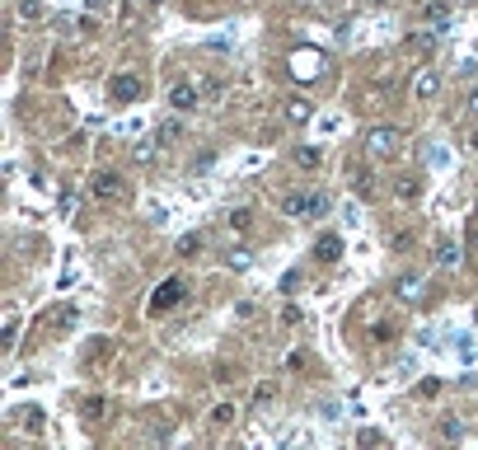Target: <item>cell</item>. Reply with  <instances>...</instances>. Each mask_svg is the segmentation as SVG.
Returning <instances> with one entry per match:
<instances>
[{"label":"cell","instance_id":"cell-1","mask_svg":"<svg viewBox=\"0 0 478 450\" xmlns=\"http://www.w3.org/2000/svg\"><path fill=\"white\" fill-rule=\"evenodd\" d=\"M282 212L291 216V221H319V216L328 212V197H319V192H291V197H282Z\"/></svg>","mask_w":478,"mask_h":450},{"label":"cell","instance_id":"cell-2","mask_svg":"<svg viewBox=\"0 0 478 450\" xmlns=\"http://www.w3.org/2000/svg\"><path fill=\"white\" fill-rule=\"evenodd\" d=\"M179 300H183V282H179V277H169V282H159L155 291H150L146 310H150V315H169V310H174Z\"/></svg>","mask_w":478,"mask_h":450},{"label":"cell","instance_id":"cell-3","mask_svg":"<svg viewBox=\"0 0 478 450\" xmlns=\"http://www.w3.org/2000/svg\"><path fill=\"white\" fill-rule=\"evenodd\" d=\"M398 146H403V132H398V127H385V122H380V127L366 132V150H371V155H398Z\"/></svg>","mask_w":478,"mask_h":450},{"label":"cell","instance_id":"cell-4","mask_svg":"<svg viewBox=\"0 0 478 450\" xmlns=\"http://www.w3.org/2000/svg\"><path fill=\"white\" fill-rule=\"evenodd\" d=\"M141 94H146V80L141 76H113L108 80V99H113V104H136Z\"/></svg>","mask_w":478,"mask_h":450},{"label":"cell","instance_id":"cell-5","mask_svg":"<svg viewBox=\"0 0 478 450\" xmlns=\"http://www.w3.org/2000/svg\"><path fill=\"white\" fill-rule=\"evenodd\" d=\"M436 94H441V71H436V66H418V71H413V99H418V104H431Z\"/></svg>","mask_w":478,"mask_h":450},{"label":"cell","instance_id":"cell-6","mask_svg":"<svg viewBox=\"0 0 478 450\" xmlns=\"http://www.w3.org/2000/svg\"><path fill=\"white\" fill-rule=\"evenodd\" d=\"M197 104H202V89L197 85H187V80H179V85H169V108L174 113H197Z\"/></svg>","mask_w":478,"mask_h":450},{"label":"cell","instance_id":"cell-7","mask_svg":"<svg viewBox=\"0 0 478 450\" xmlns=\"http://www.w3.org/2000/svg\"><path fill=\"white\" fill-rule=\"evenodd\" d=\"M89 192H94L99 202H113V197H122V174H113V169H104V174H94V183H89Z\"/></svg>","mask_w":478,"mask_h":450},{"label":"cell","instance_id":"cell-8","mask_svg":"<svg viewBox=\"0 0 478 450\" xmlns=\"http://www.w3.org/2000/svg\"><path fill=\"white\" fill-rule=\"evenodd\" d=\"M150 141H155L159 150H169V146H179V141H183V113H179V117H169V122H159V127H155V136H150Z\"/></svg>","mask_w":478,"mask_h":450},{"label":"cell","instance_id":"cell-9","mask_svg":"<svg viewBox=\"0 0 478 450\" xmlns=\"http://www.w3.org/2000/svg\"><path fill=\"white\" fill-rule=\"evenodd\" d=\"M422 24L426 28H446L451 24V5H446V0H431V5L422 10Z\"/></svg>","mask_w":478,"mask_h":450},{"label":"cell","instance_id":"cell-10","mask_svg":"<svg viewBox=\"0 0 478 450\" xmlns=\"http://www.w3.org/2000/svg\"><path fill=\"white\" fill-rule=\"evenodd\" d=\"M291 71H295V80H315L319 52H295V56H291Z\"/></svg>","mask_w":478,"mask_h":450},{"label":"cell","instance_id":"cell-11","mask_svg":"<svg viewBox=\"0 0 478 450\" xmlns=\"http://www.w3.org/2000/svg\"><path fill=\"white\" fill-rule=\"evenodd\" d=\"M418 192H422V179H418V174H403V179L394 183V197H398V202H418Z\"/></svg>","mask_w":478,"mask_h":450},{"label":"cell","instance_id":"cell-12","mask_svg":"<svg viewBox=\"0 0 478 450\" xmlns=\"http://www.w3.org/2000/svg\"><path fill=\"white\" fill-rule=\"evenodd\" d=\"M282 113H286V122H310V117H315V104H310V99H286Z\"/></svg>","mask_w":478,"mask_h":450},{"label":"cell","instance_id":"cell-13","mask_svg":"<svg viewBox=\"0 0 478 450\" xmlns=\"http://www.w3.org/2000/svg\"><path fill=\"white\" fill-rule=\"evenodd\" d=\"M315 254H319V258H343V239H338V235H323L315 244Z\"/></svg>","mask_w":478,"mask_h":450},{"label":"cell","instance_id":"cell-14","mask_svg":"<svg viewBox=\"0 0 478 450\" xmlns=\"http://www.w3.org/2000/svg\"><path fill=\"white\" fill-rule=\"evenodd\" d=\"M43 14H47V5H43V0H19V19H24V24H38Z\"/></svg>","mask_w":478,"mask_h":450},{"label":"cell","instance_id":"cell-15","mask_svg":"<svg viewBox=\"0 0 478 450\" xmlns=\"http://www.w3.org/2000/svg\"><path fill=\"white\" fill-rule=\"evenodd\" d=\"M408 43H413V47H418V52H431V43H436V28H413V38H408Z\"/></svg>","mask_w":478,"mask_h":450},{"label":"cell","instance_id":"cell-16","mask_svg":"<svg viewBox=\"0 0 478 450\" xmlns=\"http://www.w3.org/2000/svg\"><path fill=\"white\" fill-rule=\"evenodd\" d=\"M76 319H80V310H76V305H71V300H66V305H56L52 324H56V328H71V324H76Z\"/></svg>","mask_w":478,"mask_h":450},{"label":"cell","instance_id":"cell-17","mask_svg":"<svg viewBox=\"0 0 478 450\" xmlns=\"http://www.w3.org/2000/svg\"><path fill=\"white\" fill-rule=\"evenodd\" d=\"M235 423V403H216L212 408V427H230Z\"/></svg>","mask_w":478,"mask_h":450},{"label":"cell","instance_id":"cell-18","mask_svg":"<svg viewBox=\"0 0 478 450\" xmlns=\"http://www.w3.org/2000/svg\"><path fill=\"white\" fill-rule=\"evenodd\" d=\"M398 295H403V300H408V295H418L422 291V277H398V286H394Z\"/></svg>","mask_w":478,"mask_h":450},{"label":"cell","instance_id":"cell-19","mask_svg":"<svg viewBox=\"0 0 478 450\" xmlns=\"http://www.w3.org/2000/svg\"><path fill=\"white\" fill-rule=\"evenodd\" d=\"M436 258H441L446 267H455V263H459V244H451V239H446V244L436 249Z\"/></svg>","mask_w":478,"mask_h":450},{"label":"cell","instance_id":"cell-20","mask_svg":"<svg viewBox=\"0 0 478 450\" xmlns=\"http://www.w3.org/2000/svg\"><path fill=\"white\" fill-rule=\"evenodd\" d=\"M14 343H19V319L10 315L5 319V352H14Z\"/></svg>","mask_w":478,"mask_h":450},{"label":"cell","instance_id":"cell-21","mask_svg":"<svg viewBox=\"0 0 478 450\" xmlns=\"http://www.w3.org/2000/svg\"><path fill=\"white\" fill-rule=\"evenodd\" d=\"M197 249H202V235H183L179 239V254H183V258H192Z\"/></svg>","mask_w":478,"mask_h":450},{"label":"cell","instance_id":"cell-22","mask_svg":"<svg viewBox=\"0 0 478 450\" xmlns=\"http://www.w3.org/2000/svg\"><path fill=\"white\" fill-rule=\"evenodd\" d=\"M19 427H24V431H38V427H43V413H38V408H24Z\"/></svg>","mask_w":478,"mask_h":450},{"label":"cell","instance_id":"cell-23","mask_svg":"<svg viewBox=\"0 0 478 450\" xmlns=\"http://www.w3.org/2000/svg\"><path fill=\"white\" fill-rule=\"evenodd\" d=\"M319 146H305V150H300V164H305V169H319Z\"/></svg>","mask_w":478,"mask_h":450},{"label":"cell","instance_id":"cell-24","mask_svg":"<svg viewBox=\"0 0 478 450\" xmlns=\"http://www.w3.org/2000/svg\"><path fill=\"white\" fill-rule=\"evenodd\" d=\"M249 221H253V216L239 207V212H230V230H249Z\"/></svg>","mask_w":478,"mask_h":450},{"label":"cell","instance_id":"cell-25","mask_svg":"<svg viewBox=\"0 0 478 450\" xmlns=\"http://www.w3.org/2000/svg\"><path fill=\"white\" fill-rule=\"evenodd\" d=\"M469 150H478V132H474V136H469Z\"/></svg>","mask_w":478,"mask_h":450},{"label":"cell","instance_id":"cell-26","mask_svg":"<svg viewBox=\"0 0 478 450\" xmlns=\"http://www.w3.org/2000/svg\"><path fill=\"white\" fill-rule=\"evenodd\" d=\"M99 5H108V0H89V10H99Z\"/></svg>","mask_w":478,"mask_h":450},{"label":"cell","instance_id":"cell-27","mask_svg":"<svg viewBox=\"0 0 478 450\" xmlns=\"http://www.w3.org/2000/svg\"><path fill=\"white\" fill-rule=\"evenodd\" d=\"M235 5H253V0H235Z\"/></svg>","mask_w":478,"mask_h":450},{"label":"cell","instance_id":"cell-28","mask_svg":"<svg viewBox=\"0 0 478 450\" xmlns=\"http://www.w3.org/2000/svg\"><path fill=\"white\" fill-rule=\"evenodd\" d=\"M474 113H478V94H474Z\"/></svg>","mask_w":478,"mask_h":450},{"label":"cell","instance_id":"cell-29","mask_svg":"<svg viewBox=\"0 0 478 450\" xmlns=\"http://www.w3.org/2000/svg\"><path fill=\"white\" fill-rule=\"evenodd\" d=\"M146 5H159V0H146Z\"/></svg>","mask_w":478,"mask_h":450},{"label":"cell","instance_id":"cell-30","mask_svg":"<svg viewBox=\"0 0 478 450\" xmlns=\"http://www.w3.org/2000/svg\"><path fill=\"white\" fill-rule=\"evenodd\" d=\"M375 5H385V0H375Z\"/></svg>","mask_w":478,"mask_h":450}]
</instances>
